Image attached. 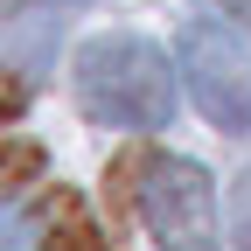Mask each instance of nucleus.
<instances>
[{
	"mask_svg": "<svg viewBox=\"0 0 251 251\" xmlns=\"http://www.w3.org/2000/svg\"><path fill=\"white\" fill-rule=\"evenodd\" d=\"M77 105L98 126H126V133L175 126V70L140 35H98L77 56Z\"/></svg>",
	"mask_w": 251,
	"mask_h": 251,
	"instance_id": "1",
	"label": "nucleus"
},
{
	"mask_svg": "<svg viewBox=\"0 0 251 251\" xmlns=\"http://www.w3.org/2000/svg\"><path fill=\"white\" fill-rule=\"evenodd\" d=\"M140 224L161 251H216V181L188 153H140Z\"/></svg>",
	"mask_w": 251,
	"mask_h": 251,
	"instance_id": "2",
	"label": "nucleus"
},
{
	"mask_svg": "<svg viewBox=\"0 0 251 251\" xmlns=\"http://www.w3.org/2000/svg\"><path fill=\"white\" fill-rule=\"evenodd\" d=\"M175 70H181L196 112L216 133H251V56L224 21H188L181 49H175Z\"/></svg>",
	"mask_w": 251,
	"mask_h": 251,
	"instance_id": "3",
	"label": "nucleus"
},
{
	"mask_svg": "<svg viewBox=\"0 0 251 251\" xmlns=\"http://www.w3.org/2000/svg\"><path fill=\"white\" fill-rule=\"evenodd\" d=\"M0 56H7V119L28 105V91L42 84V70L56 63V14H14L0 28Z\"/></svg>",
	"mask_w": 251,
	"mask_h": 251,
	"instance_id": "4",
	"label": "nucleus"
},
{
	"mask_svg": "<svg viewBox=\"0 0 251 251\" xmlns=\"http://www.w3.org/2000/svg\"><path fill=\"white\" fill-rule=\"evenodd\" d=\"M35 216H42V230H49V237H42V251H112V244H105V230L84 216V202L70 196V188H56V196H49Z\"/></svg>",
	"mask_w": 251,
	"mask_h": 251,
	"instance_id": "5",
	"label": "nucleus"
},
{
	"mask_svg": "<svg viewBox=\"0 0 251 251\" xmlns=\"http://www.w3.org/2000/svg\"><path fill=\"white\" fill-rule=\"evenodd\" d=\"M224 209H230V251H251V168H244V175L230 181Z\"/></svg>",
	"mask_w": 251,
	"mask_h": 251,
	"instance_id": "6",
	"label": "nucleus"
},
{
	"mask_svg": "<svg viewBox=\"0 0 251 251\" xmlns=\"http://www.w3.org/2000/svg\"><path fill=\"white\" fill-rule=\"evenodd\" d=\"M28 175H35V147H21V140H14V147H7V196H21V181H28Z\"/></svg>",
	"mask_w": 251,
	"mask_h": 251,
	"instance_id": "7",
	"label": "nucleus"
}]
</instances>
